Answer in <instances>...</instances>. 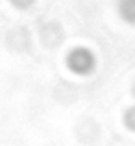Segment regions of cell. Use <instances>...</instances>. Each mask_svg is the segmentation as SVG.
Returning a JSON list of instances; mask_svg holds the SVG:
<instances>
[{
	"label": "cell",
	"mask_w": 135,
	"mask_h": 146,
	"mask_svg": "<svg viewBox=\"0 0 135 146\" xmlns=\"http://www.w3.org/2000/svg\"><path fill=\"white\" fill-rule=\"evenodd\" d=\"M11 3L18 8H26L30 5H32L33 0H11Z\"/></svg>",
	"instance_id": "6da1fadb"
}]
</instances>
